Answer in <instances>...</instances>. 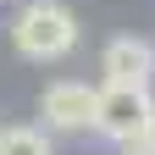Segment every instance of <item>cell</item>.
I'll return each mask as SVG.
<instances>
[{"mask_svg":"<svg viewBox=\"0 0 155 155\" xmlns=\"http://www.w3.org/2000/svg\"><path fill=\"white\" fill-rule=\"evenodd\" d=\"M100 72H105V83L150 89L155 83V45L139 39V33H116V39H105V50H100Z\"/></svg>","mask_w":155,"mask_h":155,"instance_id":"cell-4","label":"cell"},{"mask_svg":"<svg viewBox=\"0 0 155 155\" xmlns=\"http://www.w3.org/2000/svg\"><path fill=\"white\" fill-rule=\"evenodd\" d=\"M144 139H150V144H155V116H150V133H144Z\"/></svg>","mask_w":155,"mask_h":155,"instance_id":"cell-7","label":"cell"},{"mask_svg":"<svg viewBox=\"0 0 155 155\" xmlns=\"http://www.w3.org/2000/svg\"><path fill=\"white\" fill-rule=\"evenodd\" d=\"M122 155H155V144H150V139H139V144H127Z\"/></svg>","mask_w":155,"mask_h":155,"instance_id":"cell-6","label":"cell"},{"mask_svg":"<svg viewBox=\"0 0 155 155\" xmlns=\"http://www.w3.org/2000/svg\"><path fill=\"white\" fill-rule=\"evenodd\" d=\"M78 39H83V28H78V11L67 6V0H22L11 17V45L22 61H67V55L78 50Z\"/></svg>","mask_w":155,"mask_h":155,"instance_id":"cell-1","label":"cell"},{"mask_svg":"<svg viewBox=\"0 0 155 155\" xmlns=\"http://www.w3.org/2000/svg\"><path fill=\"white\" fill-rule=\"evenodd\" d=\"M39 116L45 133H89L94 127V83L83 78H55L39 94Z\"/></svg>","mask_w":155,"mask_h":155,"instance_id":"cell-3","label":"cell"},{"mask_svg":"<svg viewBox=\"0 0 155 155\" xmlns=\"http://www.w3.org/2000/svg\"><path fill=\"white\" fill-rule=\"evenodd\" d=\"M0 155H55V144L33 122H6L0 127Z\"/></svg>","mask_w":155,"mask_h":155,"instance_id":"cell-5","label":"cell"},{"mask_svg":"<svg viewBox=\"0 0 155 155\" xmlns=\"http://www.w3.org/2000/svg\"><path fill=\"white\" fill-rule=\"evenodd\" d=\"M150 116H155V94L150 89H122V83H100L94 89V133L111 144H139L150 133Z\"/></svg>","mask_w":155,"mask_h":155,"instance_id":"cell-2","label":"cell"}]
</instances>
